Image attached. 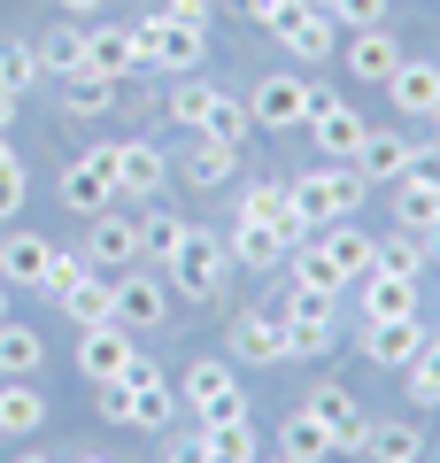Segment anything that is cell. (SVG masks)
<instances>
[{"label": "cell", "mask_w": 440, "mask_h": 463, "mask_svg": "<svg viewBox=\"0 0 440 463\" xmlns=\"http://www.w3.org/2000/svg\"><path fill=\"white\" fill-rule=\"evenodd\" d=\"M225 270H232V248L216 240V232L186 224L178 255L163 263V286H170V294H186V301H216V294H225Z\"/></svg>", "instance_id": "6da1fadb"}, {"label": "cell", "mask_w": 440, "mask_h": 463, "mask_svg": "<svg viewBox=\"0 0 440 463\" xmlns=\"http://www.w3.org/2000/svg\"><path fill=\"white\" fill-rule=\"evenodd\" d=\"M178 394H186V410H194L201 425L247 417V386H240V371H232V355H194L186 379H178Z\"/></svg>", "instance_id": "7a4b0ae2"}, {"label": "cell", "mask_w": 440, "mask_h": 463, "mask_svg": "<svg viewBox=\"0 0 440 463\" xmlns=\"http://www.w3.org/2000/svg\"><path fill=\"white\" fill-rule=\"evenodd\" d=\"M293 201H301V216H310V232H325V224H348L356 201H371V185H363L356 163H332V170L293 178Z\"/></svg>", "instance_id": "3957f363"}, {"label": "cell", "mask_w": 440, "mask_h": 463, "mask_svg": "<svg viewBox=\"0 0 440 463\" xmlns=\"http://www.w3.org/2000/svg\"><path fill=\"white\" fill-rule=\"evenodd\" d=\"M263 32H271L278 47L293 54V62H310V70L325 62L332 47H340V24H332V8H317V0H278Z\"/></svg>", "instance_id": "277c9868"}, {"label": "cell", "mask_w": 440, "mask_h": 463, "mask_svg": "<svg viewBox=\"0 0 440 463\" xmlns=\"http://www.w3.org/2000/svg\"><path fill=\"white\" fill-rule=\"evenodd\" d=\"M100 163H109V178H116V201H163V185H170V155L155 147V139H100Z\"/></svg>", "instance_id": "5b68a950"}, {"label": "cell", "mask_w": 440, "mask_h": 463, "mask_svg": "<svg viewBox=\"0 0 440 463\" xmlns=\"http://www.w3.org/2000/svg\"><path fill=\"white\" fill-rule=\"evenodd\" d=\"M278 340H286V355H332V340H340L332 294H310V286H293L286 309H278Z\"/></svg>", "instance_id": "8992f818"}, {"label": "cell", "mask_w": 440, "mask_h": 463, "mask_svg": "<svg viewBox=\"0 0 440 463\" xmlns=\"http://www.w3.org/2000/svg\"><path fill=\"white\" fill-rule=\"evenodd\" d=\"M317 109H332V93L317 78H263L255 100H247V116H255L263 132H293V124H310Z\"/></svg>", "instance_id": "52a82bcc"}, {"label": "cell", "mask_w": 440, "mask_h": 463, "mask_svg": "<svg viewBox=\"0 0 440 463\" xmlns=\"http://www.w3.org/2000/svg\"><path fill=\"white\" fill-rule=\"evenodd\" d=\"M131 355H139V347H131V332L116 325V317H109V325H85V332H78V379H93V386L124 379Z\"/></svg>", "instance_id": "ba28073f"}, {"label": "cell", "mask_w": 440, "mask_h": 463, "mask_svg": "<svg viewBox=\"0 0 440 463\" xmlns=\"http://www.w3.org/2000/svg\"><path fill=\"white\" fill-rule=\"evenodd\" d=\"M240 216L247 224H271V232H286L293 248L310 240V216H301V201H293V185H278V178H255L240 194Z\"/></svg>", "instance_id": "9c48e42d"}, {"label": "cell", "mask_w": 440, "mask_h": 463, "mask_svg": "<svg viewBox=\"0 0 440 463\" xmlns=\"http://www.w3.org/2000/svg\"><path fill=\"white\" fill-rule=\"evenodd\" d=\"M124 386H131V425H147V432H170V417H178V386H170L163 371L147 364V355H131Z\"/></svg>", "instance_id": "30bf717a"}, {"label": "cell", "mask_w": 440, "mask_h": 463, "mask_svg": "<svg viewBox=\"0 0 440 463\" xmlns=\"http://www.w3.org/2000/svg\"><path fill=\"white\" fill-rule=\"evenodd\" d=\"M163 317H170L163 270H124V279H116V325L124 332H147V325H163Z\"/></svg>", "instance_id": "8fae6325"}, {"label": "cell", "mask_w": 440, "mask_h": 463, "mask_svg": "<svg viewBox=\"0 0 440 463\" xmlns=\"http://www.w3.org/2000/svg\"><path fill=\"white\" fill-rule=\"evenodd\" d=\"M301 410L332 432V456H356V448H363V425H371V417L356 410V394H348V386H310V402H301Z\"/></svg>", "instance_id": "7c38bea8"}, {"label": "cell", "mask_w": 440, "mask_h": 463, "mask_svg": "<svg viewBox=\"0 0 440 463\" xmlns=\"http://www.w3.org/2000/svg\"><path fill=\"white\" fill-rule=\"evenodd\" d=\"M54 194H62V209H78V216H100V209H109V201H116V178H109V163H100V147L78 155V163H62Z\"/></svg>", "instance_id": "4fadbf2b"}, {"label": "cell", "mask_w": 440, "mask_h": 463, "mask_svg": "<svg viewBox=\"0 0 440 463\" xmlns=\"http://www.w3.org/2000/svg\"><path fill=\"white\" fill-rule=\"evenodd\" d=\"M78 255H85L93 270H131V263H139V224H131V216H116V209H100Z\"/></svg>", "instance_id": "5bb4252c"}, {"label": "cell", "mask_w": 440, "mask_h": 463, "mask_svg": "<svg viewBox=\"0 0 440 463\" xmlns=\"http://www.w3.org/2000/svg\"><path fill=\"white\" fill-rule=\"evenodd\" d=\"M54 240H39V232H8V240H0V286H47V270H54Z\"/></svg>", "instance_id": "9a60e30c"}, {"label": "cell", "mask_w": 440, "mask_h": 463, "mask_svg": "<svg viewBox=\"0 0 440 463\" xmlns=\"http://www.w3.org/2000/svg\"><path fill=\"white\" fill-rule=\"evenodd\" d=\"M425 332H433V325H425V317H394V325H363V332H356V347H363V355H371V364L402 371L409 355H417V347H425Z\"/></svg>", "instance_id": "2e32d148"}, {"label": "cell", "mask_w": 440, "mask_h": 463, "mask_svg": "<svg viewBox=\"0 0 440 463\" xmlns=\"http://www.w3.org/2000/svg\"><path fill=\"white\" fill-rule=\"evenodd\" d=\"M387 100H394L402 116H425V124H433V109H440V70L417 62V54H402L394 78H387Z\"/></svg>", "instance_id": "e0dca14e"}, {"label": "cell", "mask_w": 440, "mask_h": 463, "mask_svg": "<svg viewBox=\"0 0 440 463\" xmlns=\"http://www.w3.org/2000/svg\"><path fill=\"white\" fill-rule=\"evenodd\" d=\"M225 347H232V364H286V340H278V317H263V309H240V317H232Z\"/></svg>", "instance_id": "ac0fdd59"}, {"label": "cell", "mask_w": 440, "mask_h": 463, "mask_svg": "<svg viewBox=\"0 0 440 463\" xmlns=\"http://www.w3.org/2000/svg\"><path fill=\"white\" fill-rule=\"evenodd\" d=\"M363 132H371V124H363L348 100H332V109H317V116H310V139H317V155H325V163H356Z\"/></svg>", "instance_id": "d6986e66"}, {"label": "cell", "mask_w": 440, "mask_h": 463, "mask_svg": "<svg viewBox=\"0 0 440 463\" xmlns=\"http://www.w3.org/2000/svg\"><path fill=\"white\" fill-rule=\"evenodd\" d=\"M363 325H394V317H417V279H387V270H363Z\"/></svg>", "instance_id": "ffe728a7"}, {"label": "cell", "mask_w": 440, "mask_h": 463, "mask_svg": "<svg viewBox=\"0 0 440 463\" xmlns=\"http://www.w3.org/2000/svg\"><path fill=\"white\" fill-rule=\"evenodd\" d=\"M225 248H232V263H247V270H278L293 255V240H286V232H271V224L232 216V240H225Z\"/></svg>", "instance_id": "44dd1931"}, {"label": "cell", "mask_w": 440, "mask_h": 463, "mask_svg": "<svg viewBox=\"0 0 440 463\" xmlns=\"http://www.w3.org/2000/svg\"><path fill=\"white\" fill-rule=\"evenodd\" d=\"M62 317H70V325H109V317H116V279H109V270H85V279L78 286H62Z\"/></svg>", "instance_id": "7402d4cb"}, {"label": "cell", "mask_w": 440, "mask_h": 463, "mask_svg": "<svg viewBox=\"0 0 440 463\" xmlns=\"http://www.w3.org/2000/svg\"><path fill=\"white\" fill-rule=\"evenodd\" d=\"M39 425H47V394L32 379H0V432L8 440H32Z\"/></svg>", "instance_id": "603a6c76"}, {"label": "cell", "mask_w": 440, "mask_h": 463, "mask_svg": "<svg viewBox=\"0 0 440 463\" xmlns=\"http://www.w3.org/2000/svg\"><path fill=\"white\" fill-rule=\"evenodd\" d=\"M394 62H402V47H394V32H387V24H371V32H356V39H348V78L387 85V78H394Z\"/></svg>", "instance_id": "cb8c5ba5"}, {"label": "cell", "mask_w": 440, "mask_h": 463, "mask_svg": "<svg viewBox=\"0 0 440 463\" xmlns=\"http://www.w3.org/2000/svg\"><path fill=\"white\" fill-rule=\"evenodd\" d=\"M317 240V255H325L340 279H363L371 270V232H356V224H325V232H310Z\"/></svg>", "instance_id": "d4e9b609"}, {"label": "cell", "mask_w": 440, "mask_h": 463, "mask_svg": "<svg viewBox=\"0 0 440 463\" xmlns=\"http://www.w3.org/2000/svg\"><path fill=\"white\" fill-rule=\"evenodd\" d=\"M402 163H409V139L402 132H363V147H356L363 185H394V178H402Z\"/></svg>", "instance_id": "484cf974"}, {"label": "cell", "mask_w": 440, "mask_h": 463, "mask_svg": "<svg viewBox=\"0 0 440 463\" xmlns=\"http://www.w3.org/2000/svg\"><path fill=\"white\" fill-rule=\"evenodd\" d=\"M39 364H47V340L16 317H0V379H32Z\"/></svg>", "instance_id": "4316f807"}, {"label": "cell", "mask_w": 440, "mask_h": 463, "mask_svg": "<svg viewBox=\"0 0 440 463\" xmlns=\"http://www.w3.org/2000/svg\"><path fill=\"white\" fill-rule=\"evenodd\" d=\"M39 70H47V78L85 70V24H78V16H54V32L39 39Z\"/></svg>", "instance_id": "83f0119b"}, {"label": "cell", "mask_w": 440, "mask_h": 463, "mask_svg": "<svg viewBox=\"0 0 440 463\" xmlns=\"http://www.w3.org/2000/svg\"><path fill=\"white\" fill-rule=\"evenodd\" d=\"M54 93H62L70 116H109L116 109V78H100V70H70V78H54Z\"/></svg>", "instance_id": "f1b7e54d"}, {"label": "cell", "mask_w": 440, "mask_h": 463, "mask_svg": "<svg viewBox=\"0 0 440 463\" xmlns=\"http://www.w3.org/2000/svg\"><path fill=\"white\" fill-rule=\"evenodd\" d=\"M85 70H100V78H124L131 70V32L124 24H85Z\"/></svg>", "instance_id": "f546056e"}, {"label": "cell", "mask_w": 440, "mask_h": 463, "mask_svg": "<svg viewBox=\"0 0 440 463\" xmlns=\"http://www.w3.org/2000/svg\"><path fill=\"white\" fill-rule=\"evenodd\" d=\"M402 394L417 410H440V332H425V347L402 364Z\"/></svg>", "instance_id": "4dcf8cb0"}, {"label": "cell", "mask_w": 440, "mask_h": 463, "mask_svg": "<svg viewBox=\"0 0 440 463\" xmlns=\"http://www.w3.org/2000/svg\"><path fill=\"white\" fill-rule=\"evenodd\" d=\"M209 100H216V85H209V78H194V70H186V78H170L163 109H170V124H186V132H201V124H209Z\"/></svg>", "instance_id": "1f68e13d"}, {"label": "cell", "mask_w": 440, "mask_h": 463, "mask_svg": "<svg viewBox=\"0 0 440 463\" xmlns=\"http://www.w3.org/2000/svg\"><path fill=\"white\" fill-rule=\"evenodd\" d=\"M278 456H286V463H325V456H332V432L317 425L310 410H293L286 432H278Z\"/></svg>", "instance_id": "d6a6232c"}, {"label": "cell", "mask_w": 440, "mask_h": 463, "mask_svg": "<svg viewBox=\"0 0 440 463\" xmlns=\"http://www.w3.org/2000/svg\"><path fill=\"white\" fill-rule=\"evenodd\" d=\"M371 270H387V279H425V240H417V232H387V240H371Z\"/></svg>", "instance_id": "836d02e7"}, {"label": "cell", "mask_w": 440, "mask_h": 463, "mask_svg": "<svg viewBox=\"0 0 440 463\" xmlns=\"http://www.w3.org/2000/svg\"><path fill=\"white\" fill-rule=\"evenodd\" d=\"M232 155H240V147L186 132V185H225V178H232Z\"/></svg>", "instance_id": "e575fe53"}, {"label": "cell", "mask_w": 440, "mask_h": 463, "mask_svg": "<svg viewBox=\"0 0 440 463\" xmlns=\"http://www.w3.org/2000/svg\"><path fill=\"white\" fill-rule=\"evenodd\" d=\"M440 224V194L433 185H409V178H394V232H433Z\"/></svg>", "instance_id": "d590c367"}, {"label": "cell", "mask_w": 440, "mask_h": 463, "mask_svg": "<svg viewBox=\"0 0 440 463\" xmlns=\"http://www.w3.org/2000/svg\"><path fill=\"white\" fill-rule=\"evenodd\" d=\"M201 456H209V463H255V425H247V417L201 425Z\"/></svg>", "instance_id": "8d00e7d4"}, {"label": "cell", "mask_w": 440, "mask_h": 463, "mask_svg": "<svg viewBox=\"0 0 440 463\" xmlns=\"http://www.w3.org/2000/svg\"><path fill=\"white\" fill-rule=\"evenodd\" d=\"M417 425H394V417H387V425H363V448H356V456L363 463H402V456H417Z\"/></svg>", "instance_id": "74e56055"}, {"label": "cell", "mask_w": 440, "mask_h": 463, "mask_svg": "<svg viewBox=\"0 0 440 463\" xmlns=\"http://www.w3.org/2000/svg\"><path fill=\"white\" fill-rule=\"evenodd\" d=\"M131 224H139V263H170L178 240H186V224L170 209H147V216H131Z\"/></svg>", "instance_id": "f35d334b"}, {"label": "cell", "mask_w": 440, "mask_h": 463, "mask_svg": "<svg viewBox=\"0 0 440 463\" xmlns=\"http://www.w3.org/2000/svg\"><path fill=\"white\" fill-rule=\"evenodd\" d=\"M286 263H293V286H310V294H332V301H340L348 286H356V279H340V270H332L325 255H317V240H301V248H293Z\"/></svg>", "instance_id": "ab89813d"}, {"label": "cell", "mask_w": 440, "mask_h": 463, "mask_svg": "<svg viewBox=\"0 0 440 463\" xmlns=\"http://www.w3.org/2000/svg\"><path fill=\"white\" fill-rule=\"evenodd\" d=\"M0 85H8V93L47 85V70H39V47H32V39H0Z\"/></svg>", "instance_id": "60d3db41"}, {"label": "cell", "mask_w": 440, "mask_h": 463, "mask_svg": "<svg viewBox=\"0 0 440 463\" xmlns=\"http://www.w3.org/2000/svg\"><path fill=\"white\" fill-rule=\"evenodd\" d=\"M247 124H255V116H247V100L216 93V100H209V124H201V139H225V147H240V139H247Z\"/></svg>", "instance_id": "b9f144b4"}, {"label": "cell", "mask_w": 440, "mask_h": 463, "mask_svg": "<svg viewBox=\"0 0 440 463\" xmlns=\"http://www.w3.org/2000/svg\"><path fill=\"white\" fill-rule=\"evenodd\" d=\"M402 178H409V185H433V194H440V139H409Z\"/></svg>", "instance_id": "7bdbcfd3"}, {"label": "cell", "mask_w": 440, "mask_h": 463, "mask_svg": "<svg viewBox=\"0 0 440 463\" xmlns=\"http://www.w3.org/2000/svg\"><path fill=\"white\" fill-rule=\"evenodd\" d=\"M24 194H32V170H24V155H16V163H0V216H16Z\"/></svg>", "instance_id": "ee69618b"}, {"label": "cell", "mask_w": 440, "mask_h": 463, "mask_svg": "<svg viewBox=\"0 0 440 463\" xmlns=\"http://www.w3.org/2000/svg\"><path fill=\"white\" fill-rule=\"evenodd\" d=\"M332 24H356V32H371V24H387V0H332Z\"/></svg>", "instance_id": "f6af8a7d"}, {"label": "cell", "mask_w": 440, "mask_h": 463, "mask_svg": "<svg viewBox=\"0 0 440 463\" xmlns=\"http://www.w3.org/2000/svg\"><path fill=\"white\" fill-rule=\"evenodd\" d=\"M85 270H93L85 255H54V270H47V286H39V294H47V301H62V286H78Z\"/></svg>", "instance_id": "bcb514c9"}, {"label": "cell", "mask_w": 440, "mask_h": 463, "mask_svg": "<svg viewBox=\"0 0 440 463\" xmlns=\"http://www.w3.org/2000/svg\"><path fill=\"white\" fill-rule=\"evenodd\" d=\"M93 402H100V417H109V425H131V386H124V379H109Z\"/></svg>", "instance_id": "7dc6e473"}, {"label": "cell", "mask_w": 440, "mask_h": 463, "mask_svg": "<svg viewBox=\"0 0 440 463\" xmlns=\"http://www.w3.org/2000/svg\"><path fill=\"white\" fill-rule=\"evenodd\" d=\"M163 16L186 24V32H209V0H163Z\"/></svg>", "instance_id": "c3c4849f"}, {"label": "cell", "mask_w": 440, "mask_h": 463, "mask_svg": "<svg viewBox=\"0 0 440 463\" xmlns=\"http://www.w3.org/2000/svg\"><path fill=\"white\" fill-rule=\"evenodd\" d=\"M163 463H209V456H201V432H186V440H170V448H163Z\"/></svg>", "instance_id": "681fc988"}, {"label": "cell", "mask_w": 440, "mask_h": 463, "mask_svg": "<svg viewBox=\"0 0 440 463\" xmlns=\"http://www.w3.org/2000/svg\"><path fill=\"white\" fill-rule=\"evenodd\" d=\"M271 8L278 0H232V16H247V24H271Z\"/></svg>", "instance_id": "f907efd6"}, {"label": "cell", "mask_w": 440, "mask_h": 463, "mask_svg": "<svg viewBox=\"0 0 440 463\" xmlns=\"http://www.w3.org/2000/svg\"><path fill=\"white\" fill-rule=\"evenodd\" d=\"M54 8H62V16H100L109 0H54Z\"/></svg>", "instance_id": "816d5d0a"}, {"label": "cell", "mask_w": 440, "mask_h": 463, "mask_svg": "<svg viewBox=\"0 0 440 463\" xmlns=\"http://www.w3.org/2000/svg\"><path fill=\"white\" fill-rule=\"evenodd\" d=\"M16 100H24V93H8V85H0V132L16 124Z\"/></svg>", "instance_id": "f5cc1de1"}, {"label": "cell", "mask_w": 440, "mask_h": 463, "mask_svg": "<svg viewBox=\"0 0 440 463\" xmlns=\"http://www.w3.org/2000/svg\"><path fill=\"white\" fill-rule=\"evenodd\" d=\"M425 263H440V224H433V232H425Z\"/></svg>", "instance_id": "db71d44e"}, {"label": "cell", "mask_w": 440, "mask_h": 463, "mask_svg": "<svg viewBox=\"0 0 440 463\" xmlns=\"http://www.w3.org/2000/svg\"><path fill=\"white\" fill-rule=\"evenodd\" d=\"M0 163H16V147H8V132H0Z\"/></svg>", "instance_id": "11a10c76"}, {"label": "cell", "mask_w": 440, "mask_h": 463, "mask_svg": "<svg viewBox=\"0 0 440 463\" xmlns=\"http://www.w3.org/2000/svg\"><path fill=\"white\" fill-rule=\"evenodd\" d=\"M0 317H8V286H0Z\"/></svg>", "instance_id": "9f6ffc18"}, {"label": "cell", "mask_w": 440, "mask_h": 463, "mask_svg": "<svg viewBox=\"0 0 440 463\" xmlns=\"http://www.w3.org/2000/svg\"><path fill=\"white\" fill-rule=\"evenodd\" d=\"M16 463H47V456H16Z\"/></svg>", "instance_id": "6f0895ef"}, {"label": "cell", "mask_w": 440, "mask_h": 463, "mask_svg": "<svg viewBox=\"0 0 440 463\" xmlns=\"http://www.w3.org/2000/svg\"><path fill=\"white\" fill-rule=\"evenodd\" d=\"M433 139H440V109H433Z\"/></svg>", "instance_id": "680465c9"}, {"label": "cell", "mask_w": 440, "mask_h": 463, "mask_svg": "<svg viewBox=\"0 0 440 463\" xmlns=\"http://www.w3.org/2000/svg\"><path fill=\"white\" fill-rule=\"evenodd\" d=\"M402 463H425V456H402Z\"/></svg>", "instance_id": "91938a15"}, {"label": "cell", "mask_w": 440, "mask_h": 463, "mask_svg": "<svg viewBox=\"0 0 440 463\" xmlns=\"http://www.w3.org/2000/svg\"><path fill=\"white\" fill-rule=\"evenodd\" d=\"M78 463H100V456H78Z\"/></svg>", "instance_id": "94428289"}, {"label": "cell", "mask_w": 440, "mask_h": 463, "mask_svg": "<svg viewBox=\"0 0 440 463\" xmlns=\"http://www.w3.org/2000/svg\"><path fill=\"white\" fill-rule=\"evenodd\" d=\"M255 463H263V456H255ZM271 463H286V456H271Z\"/></svg>", "instance_id": "6125c7cd"}, {"label": "cell", "mask_w": 440, "mask_h": 463, "mask_svg": "<svg viewBox=\"0 0 440 463\" xmlns=\"http://www.w3.org/2000/svg\"><path fill=\"white\" fill-rule=\"evenodd\" d=\"M317 8H332V0H317Z\"/></svg>", "instance_id": "be15d7a7"}]
</instances>
